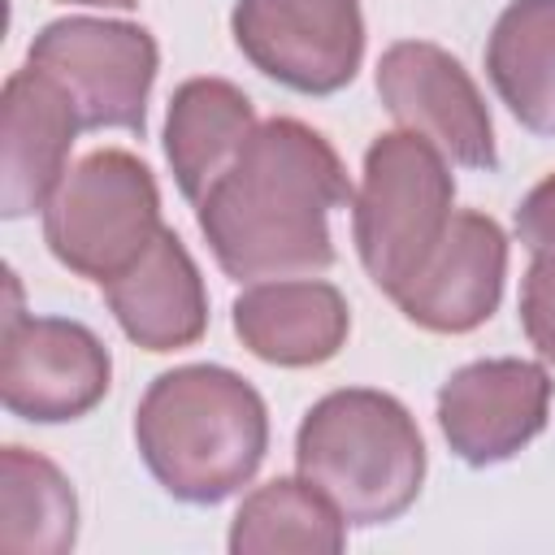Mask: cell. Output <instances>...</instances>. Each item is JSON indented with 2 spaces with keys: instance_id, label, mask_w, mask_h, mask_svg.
Segmentation results:
<instances>
[{
  "instance_id": "2",
  "label": "cell",
  "mask_w": 555,
  "mask_h": 555,
  "mask_svg": "<svg viewBox=\"0 0 555 555\" xmlns=\"http://www.w3.org/2000/svg\"><path fill=\"white\" fill-rule=\"evenodd\" d=\"M134 447L165 494L212 507L256 477L269 451V412L260 390L234 369L182 364L143 390Z\"/></svg>"
},
{
  "instance_id": "19",
  "label": "cell",
  "mask_w": 555,
  "mask_h": 555,
  "mask_svg": "<svg viewBox=\"0 0 555 555\" xmlns=\"http://www.w3.org/2000/svg\"><path fill=\"white\" fill-rule=\"evenodd\" d=\"M520 325L525 338L538 347V356L555 360V251L533 256L520 282Z\"/></svg>"
},
{
  "instance_id": "13",
  "label": "cell",
  "mask_w": 555,
  "mask_h": 555,
  "mask_svg": "<svg viewBox=\"0 0 555 555\" xmlns=\"http://www.w3.org/2000/svg\"><path fill=\"white\" fill-rule=\"evenodd\" d=\"M121 334L143 351H178L208 330V291L199 264L173 230H160L134 264L100 282Z\"/></svg>"
},
{
  "instance_id": "11",
  "label": "cell",
  "mask_w": 555,
  "mask_h": 555,
  "mask_svg": "<svg viewBox=\"0 0 555 555\" xmlns=\"http://www.w3.org/2000/svg\"><path fill=\"white\" fill-rule=\"evenodd\" d=\"M507 234L494 217L460 208L451 212L438 247L416 278L395 295L399 312L429 334H468L486 325L503 299Z\"/></svg>"
},
{
  "instance_id": "1",
  "label": "cell",
  "mask_w": 555,
  "mask_h": 555,
  "mask_svg": "<svg viewBox=\"0 0 555 555\" xmlns=\"http://www.w3.org/2000/svg\"><path fill=\"white\" fill-rule=\"evenodd\" d=\"M351 195L347 169L321 130L299 117H269L195 204V221L234 282L312 278L334 264L330 212Z\"/></svg>"
},
{
  "instance_id": "15",
  "label": "cell",
  "mask_w": 555,
  "mask_h": 555,
  "mask_svg": "<svg viewBox=\"0 0 555 555\" xmlns=\"http://www.w3.org/2000/svg\"><path fill=\"white\" fill-rule=\"evenodd\" d=\"M251 100L225 78H186L165 113V160L178 191L199 204L256 134Z\"/></svg>"
},
{
  "instance_id": "16",
  "label": "cell",
  "mask_w": 555,
  "mask_h": 555,
  "mask_svg": "<svg viewBox=\"0 0 555 555\" xmlns=\"http://www.w3.org/2000/svg\"><path fill=\"white\" fill-rule=\"evenodd\" d=\"M486 74L525 130L555 139V0H512L499 13Z\"/></svg>"
},
{
  "instance_id": "18",
  "label": "cell",
  "mask_w": 555,
  "mask_h": 555,
  "mask_svg": "<svg viewBox=\"0 0 555 555\" xmlns=\"http://www.w3.org/2000/svg\"><path fill=\"white\" fill-rule=\"evenodd\" d=\"M78 538V499L69 477L39 451H0V551L65 555Z\"/></svg>"
},
{
  "instance_id": "10",
  "label": "cell",
  "mask_w": 555,
  "mask_h": 555,
  "mask_svg": "<svg viewBox=\"0 0 555 555\" xmlns=\"http://www.w3.org/2000/svg\"><path fill=\"white\" fill-rule=\"evenodd\" d=\"M551 373L538 360H473L438 390V429L468 468L520 455L551 416Z\"/></svg>"
},
{
  "instance_id": "4",
  "label": "cell",
  "mask_w": 555,
  "mask_h": 555,
  "mask_svg": "<svg viewBox=\"0 0 555 555\" xmlns=\"http://www.w3.org/2000/svg\"><path fill=\"white\" fill-rule=\"evenodd\" d=\"M451 165L429 139L386 130L369 143L351 195V238L377 291L395 299L416 278L451 221Z\"/></svg>"
},
{
  "instance_id": "3",
  "label": "cell",
  "mask_w": 555,
  "mask_h": 555,
  "mask_svg": "<svg viewBox=\"0 0 555 555\" xmlns=\"http://www.w3.org/2000/svg\"><path fill=\"white\" fill-rule=\"evenodd\" d=\"M295 468L343 512L347 525L373 529L399 520L416 503L425 481V442L395 395L347 386L304 412Z\"/></svg>"
},
{
  "instance_id": "6",
  "label": "cell",
  "mask_w": 555,
  "mask_h": 555,
  "mask_svg": "<svg viewBox=\"0 0 555 555\" xmlns=\"http://www.w3.org/2000/svg\"><path fill=\"white\" fill-rule=\"evenodd\" d=\"M26 65L43 69L74 100L82 130L143 134L147 91L160 65L152 30L134 22L61 17L30 39Z\"/></svg>"
},
{
  "instance_id": "5",
  "label": "cell",
  "mask_w": 555,
  "mask_h": 555,
  "mask_svg": "<svg viewBox=\"0 0 555 555\" xmlns=\"http://www.w3.org/2000/svg\"><path fill=\"white\" fill-rule=\"evenodd\" d=\"M160 230L156 178L139 156L121 147L82 156L43 208L48 251L56 256V264L91 282L117 278Z\"/></svg>"
},
{
  "instance_id": "12",
  "label": "cell",
  "mask_w": 555,
  "mask_h": 555,
  "mask_svg": "<svg viewBox=\"0 0 555 555\" xmlns=\"http://www.w3.org/2000/svg\"><path fill=\"white\" fill-rule=\"evenodd\" d=\"M82 130L74 100L35 65L9 74L0 95V217L43 212L69 173V147Z\"/></svg>"
},
{
  "instance_id": "14",
  "label": "cell",
  "mask_w": 555,
  "mask_h": 555,
  "mask_svg": "<svg viewBox=\"0 0 555 555\" xmlns=\"http://www.w3.org/2000/svg\"><path fill=\"white\" fill-rule=\"evenodd\" d=\"M238 343L278 369H312L343 351L351 308L338 286L321 278L251 282L230 308Z\"/></svg>"
},
{
  "instance_id": "21",
  "label": "cell",
  "mask_w": 555,
  "mask_h": 555,
  "mask_svg": "<svg viewBox=\"0 0 555 555\" xmlns=\"http://www.w3.org/2000/svg\"><path fill=\"white\" fill-rule=\"evenodd\" d=\"M61 4H95V9H130L139 0H61Z\"/></svg>"
},
{
  "instance_id": "8",
  "label": "cell",
  "mask_w": 555,
  "mask_h": 555,
  "mask_svg": "<svg viewBox=\"0 0 555 555\" xmlns=\"http://www.w3.org/2000/svg\"><path fill=\"white\" fill-rule=\"evenodd\" d=\"M230 26L238 52L299 95L343 91L364 56L360 0H238Z\"/></svg>"
},
{
  "instance_id": "7",
  "label": "cell",
  "mask_w": 555,
  "mask_h": 555,
  "mask_svg": "<svg viewBox=\"0 0 555 555\" xmlns=\"http://www.w3.org/2000/svg\"><path fill=\"white\" fill-rule=\"evenodd\" d=\"M108 347L87 325L65 317H26L13 291L0 330V403L9 416L35 425L78 421L108 395Z\"/></svg>"
},
{
  "instance_id": "9",
  "label": "cell",
  "mask_w": 555,
  "mask_h": 555,
  "mask_svg": "<svg viewBox=\"0 0 555 555\" xmlns=\"http://www.w3.org/2000/svg\"><path fill=\"white\" fill-rule=\"evenodd\" d=\"M377 95L386 113L429 139L447 160L464 169H494V126L468 69L438 43L399 39L377 61Z\"/></svg>"
},
{
  "instance_id": "20",
  "label": "cell",
  "mask_w": 555,
  "mask_h": 555,
  "mask_svg": "<svg viewBox=\"0 0 555 555\" xmlns=\"http://www.w3.org/2000/svg\"><path fill=\"white\" fill-rule=\"evenodd\" d=\"M516 238L533 251V256H551L555 251V173H546L516 208Z\"/></svg>"
},
{
  "instance_id": "17",
  "label": "cell",
  "mask_w": 555,
  "mask_h": 555,
  "mask_svg": "<svg viewBox=\"0 0 555 555\" xmlns=\"http://www.w3.org/2000/svg\"><path fill=\"white\" fill-rule=\"evenodd\" d=\"M225 542L234 555H338L347 546V520L312 481L273 477L238 503Z\"/></svg>"
}]
</instances>
